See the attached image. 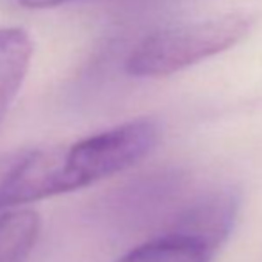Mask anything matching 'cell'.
Here are the masks:
<instances>
[{"mask_svg":"<svg viewBox=\"0 0 262 262\" xmlns=\"http://www.w3.org/2000/svg\"><path fill=\"white\" fill-rule=\"evenodd\" d=\"M39 227L41 221L34 210L13 209L0 214V262H27Z\"/></svg>","mask_w":262,"mask_h":262,"instance_id":"cell-6","label":"cell"},{"mask_svg":"<svg viewBox=\"0 0 262 262\" xmlns=\"http://www.w3.org/2000/svg\"><path fill=\"white\" fill-rule=\"evenodd\" d=\"M16 2L27 9H49V7H57L66 2H73V0H16Z\"/></svg>","mask_w":262,"mask_h":262,"instance_id":"cell-7","label":"cell"},{"mask_svg":"<svg viewBox=\"0 0 262 262\" xmlns=\"http://www.w3.org/2000/svg\"><path fill=\"white\" fill-rule=\"evenodd\" d=\"M214 255L216 253L186 235L166 232L132 248L116 262H210Z\"/></svg>","mask_w":262,"mask_h":262,"instance_id":"cell-5","label":"cell"},{"mask_svg":"<svg viewBox=\"0 0 262 262\" xmlns=\"http://www.w3.org/2000/svg\"><path fill=\"white\" fill-rule=\"evenodd\" d=\"M237 210L239 196L234 191H212L194 200L173 221L168 232L186 235L216 253L230 235Z\"/></svg>","mask_w":262,"mask_h":262,"instance_id":"cell-3","label":"cell"},{"mask_svg":"<svg viewBox=\"0 0 262 262\" xmlns=\"http://www.w3.org/2000/svg\"><path fill=\"white\" fill-rule=\"evenodd\" d=\"M32 59V39L20 27L0 29V121L21 90Z\"/></svg>","mask_w":262,"mask_h":262,"instance_id":"cell-4","label":"cell"},{"mask_svg":"<svg viewBox=\"0 0 262 262\" xmlns=\"http://www.w3.org/2000/svg\"><path fill=\"white\" fill-rule=\"evenodd\" d=\"M154 120L127 121L75 143L6 156L0 177V210L72 193L128 169L159 141Z\"/></svg>","mask_w":262,"mask_h":262,"instance_id":"cell-1","label":"cell"},{"mask_svg":"<svg viewBox=\"0 0 262 262\" xmlns=\"http://www.w3.org/2000/svg\"><path fill=\"white\" fill-rule=\"evenodd\" d=\"M248 16L225 14L196 24L161 29L130 50L125 72L138 79H161L228 50L250 31Z\"/></svg>","mask_w":262,"mask_h":262,"instance_id":"cell-2","label":"cell"}]
</instances>
